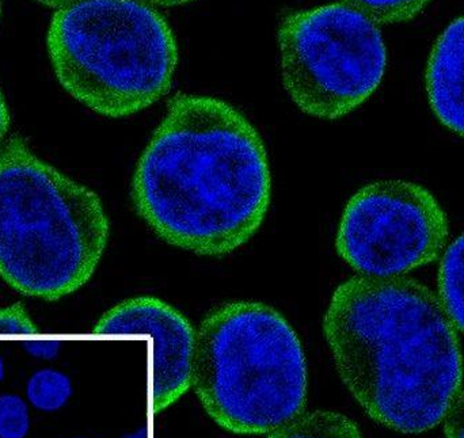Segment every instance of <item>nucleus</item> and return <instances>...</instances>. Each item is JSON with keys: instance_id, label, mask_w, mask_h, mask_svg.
Here are the masks:
<instances>
[{"instance_id": "nucleus-5", "label": "nucleus", "mask_w": 464, "mask_h": 438, "mask_svg": "<svg viewBox=\"0 0 464 438\" xmlns=\"http://www.w3.org/2000/svg\"><path fill=\"white\" fill-rule=\"evenodd\" d=\"M48 52L65 91L114 119L168 94L179 62L173 30L139 0H89L57 10Z\"/></svg>"}, {"instance_id": "nucleus-7", "label": "nucleus", "mask_w": 464, "mask_h": 438, "mask_svg": "<svg viewBox=\"0 0 464 438\" xmlns=\"http://www.w3.org/2000/svg\"><path fill=\"white\" fill-rule=\"evenodd\" d=\"M447 236L446 214L425 187L379 181L346 204L335 247L362 276L394 277L436 260Z\"/></svg>"}, {"instance_id": "nucleus-16", "label": "nucleus", "mask_w": 464, "mask_h": 438, "mask_svg": "<svg viewBox=\"0 0 464 438\" xmlns=\"http://www.w3.org/2000/svg\"><path fill=\"white\" fill-rule=\"evenodd\" d=\"M443 421L447 438H464V390L455 396Z\"/></svg>"}, {"instance_id": "nucleus-13", "label": "nucleus", "mask_w": 464, "mask_h": 438, "mask_svg": "<svg viewBox=\"0 0 464 438\" xmlns=\"http://www.w3.org/2000/svg\"><path fill=\"white\" fill-rule=\"evenodd\" d=\"M378 24H403L419 15L430 0H341Z\"/></svg>"}, {"instance_id": "nucleus-17", "label": "nucleus", "mask_w": 464, "mask_h": 438, "mask_svg": "<svg viewBox=\"0 0 464 438\" xmlns=\"http://www.w3.org/2000/svg\"><path fill=\"white\" fill-rule=\"evenodd\" d=\"M24 350L33 357L52 360L59 355L60 344L59 341H26Z\"/></svg>"}, {"instance_id": "nucleus-23", "label": "nucleus", "mask_w": 464, "mask_h": 438, "mask_svg": "<svg viewBox=\"0 0 464 438\" xmlns=\"http://www.w3.org/2000/svg\"><path fill=\"white\" fill-rule=\"evenodd\" d=\"M0 11H2V0H0Z\"/></svg>"}, {"instance_id": "nucleus-21", "label": "nucleus", "mask_w": 464, "mask_h": 438, "mask_svg": "<svg viewBox=\"0 0 464 438\" xmlns=\"http://www.w3.org/2000/svg\"><path fill=\"white\" fill-rule=\"evenodd\" d=\"M121 438H149V431L147 428H140L139 431L133 432V433L125 434Z\"/></svg>"}, {"instance_id": "nucleus-15", "label": "nucleus", "mask_w": 464, "mask_h": 438, "mask_svg": "<svg viewBox=\"0 0 464 438\" xmlns=\"http://www.w3.org/2000/svg\"><path fill=\"white\" fill-rule=\"evenodd\" d=\"M37 333V326L21 303L0 309V336H34Z\"/></svg>"}, {"instance_id": "nucleus-20", "label": "nucleus", "mask_w": 464, "mask_h": 438, "mask_svg": "<svg viewBox=\"0 0 464 438\" xmlns=\"http://www.w3.org/2000/svg\"><path fill=\"white\" fill-rule=\"evenodd\" d=\"M144 5H160V7H174V5H187L193 0H139Z\"/></svg>"}, {"instance_id": "nucleus-14", "label": "nucleus", "mask_w": 464, "mask_h": 438, "mask_svg": "<svg viewBox=\"0 0 464 438\" xmlns=\"http://www.w3.org/2000/svg\"><path fill=\"white\" fill-rule=\"evenodd\" d=\"M29 429V409L24 399L13 394L0 395V438H24Z\"/></svg>"}, {"instance_id": "nucleus-4", "label": "nucleus", "mask_w": 464, "mask_h": 438, "mask_svg": "<svg viewBox=\"0 0 464 438\" xmlns=\"http://www.w3.org/2000/svg\"><path fill=\"white\" fill-rule=\"evenodd\" d=\"M192 386L208 414L237 434L272 433L302 414L307 364L296 333L273 307L235 301L196 333Z\"/></svg>"}, {"instance_id": "nucleus-18", "label": "nucleus", "mask_w": 464, "mask_h": 438, "mask_svg": "<svg viewBox=\"0 0 464 438\" xmlns=\"http://www.w3.org/2000/svg\"><path fill=\"white\" fill-rule=\"evenodd\" d=\"M38 5H45V7L54 8V10H63V8L72 7L79 3L89 2V0H33Z\"/></svg>"}, {"instance_id": "nucleus-2", "label": "nucleus", "mask_w": 464, "mask_h": 438, "mask_svg": "<svg viewBox=\"0 0 464 438\" xmlns=\"http://www.w3.org/2000/svg\"><path fill=\"white\" fill-rule=\"evenodd\" d=\"M324 331L341 379L387 428L406 434L435 428L462 387L455 325L416 280H348L333 295Z\"/></svg>"}, {"instance_id": "nucleus-10", "label": "nucleus", "mask_w": 464, "mask_h": 438, "mask_svg": "<svg viewBox=\"0 0 464 438\" xmlns=\"http://www.w3.org/2000/svg\"><path fill=\"white\" fill-rule=\"evenodd\" d=\"M269 438H362V434L345 415L321 410L296 415L273 431Z\"/></svg>"}, {"instance_id": "nucleus-8", "label": "nucleus", "mask_w": 464, "mask_h": 438, "mask_svg": "<svg viewBox=\"0 0 464 438\" xmlns=\"http://www.w3.org/2000/svg\"><path fill=\"white\" fill-rule=\"evenodd\" d=\"M94 331L100 336H146L151 339L155 412L168 409L192 386L195 328L160 299H128L106 312Z\"/></svg>"}, {"instance_id": "nucleus-6", "label": "nucleus", "mask_w": 464, "mask_h": 438, "mask_svg": "<svg viewBox=\"0 0 464 438\" xmlns=\"http://www.w3.org/2000/svg\"><path fill=\"white\" fill-rule=\"evenodd\" d=\"M278 45L286 92L316 119L351 113L386 72L387 48L378 24L343 3L284 16Z\"/></svg>"}, {"instance_id": "nucleus-11", "label": "nucleus", "mask_w": 464, "mask_h": 438, "mask_svg": "<svg viewBox=\"0 0 464 438\" xmlns=\"http://www.w3.org/2000/svg\"><path fill=\"white\" fill-rule=\"evenodd\" d=\"M439 290L452 323L464 333V233L444 252L439 271Z\"/></svg>"}, {"instance_id": "nucleus-24", "label": "nucleus", "mask_w": 464, "mask_h": 438, "mask_svg": "<svg viewBox=\"0 0 464 438\" xmlns=\"http://www.w3.org/2000/svg\"><path fill=\"white\" fill-rule=\"evenodd\" d=\"M73 438H83V437H73Z\"/></svg>"}, {"instance_id": "nucleus-22", "label": "nucleus", "mask_w": 464, "mask_h": 438, "mask_svg": "<svg viewBox=\"0 0 464 438\" xmlns=\"http://www.w3.org/2000/svg\"><path fill=\"white\" fill-rule=\"evenodd\" d=\"M3 377H5V363H3L2 356H0V382H2Z\"/></svg>"}, {"instance_id": "nucleus-19", "label": "nucleus", "mask_w": 464, "mask_h": 438, "mask_svg": "<svg viewBox=\"0 0 464 438\" xmlns=\"http://www.w3.org/2000/svg\"><path fill=\"white\" fill-rule=\"evenodd\" d=\"M8 127H10V114H8L5 98H3L2 92H0V141L7 133Z\"/></svg>"}, {"instance_id": "nucleus-9", "label": "nucleus", "mask_w": 464, "mask_h": 438, "mask_svg": "<svg viewBox=\"0 0 464 438\" xmlns=\"http://www.w3.org/2000/svg\"><path fill=\"white\" fill-rule=\"evenodd\" d=\"M427 91L438 119L464 136V16L451 22L433 45Z\"/></svg>"}, {"instance_id": "nucleus-3", "label": "nucleus", "mask_w": 464, "mask_h": 438, "mask_svg": "<svg viewBox=\"0 0 464 438\" xmlns=\"http://www.w3.org/2000/svg\"><path fill=\"white\" fill-rule=\"evenodd\" d=\"M109 219L94 192L44 162L19 136L0 149V276L54 301L92 279Z\"/></svg>"}, {"instance_id": "nucleus-1", "label": "nucleus", "mask_w": 464, "mask_h": 438, "mask_svg": "<svg viewBox=\"0 0 464 438\" xmlns=\"http://www.w3.org/2000/svg\"><path fill=\"white\" fill-rule=\"evenodd\" d=\"M272 178L264 141L217 98L179 94L141 155L132 182L138 214L168 243L230 254L261 227Z\"/></svg>"}, {"instance_id": "nucleus-12", "label": "nucleus", "mask_w": 464, "mask_h": 438, "mask_svg": "<svg viewBox=\"0 0 464 438\" xmlns=\"http://www.w3.org/2000/svg\"><path fill=\"white\" fill-rule=\"evenodd\" d=\"M26 395L35 409L45 413L57 412L72 396V383L63 372L41 369L27 382Z\"/></svg>"}]
</instances>
